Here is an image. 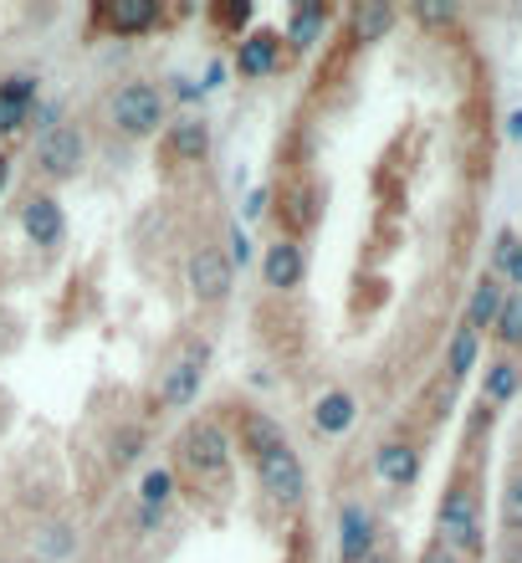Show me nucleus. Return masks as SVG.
I'll return each mask as SVG.
<instances>
[{
  "instance_id": "nucleus-24",
  "label": "nucleus",
  "mask_w": 522,
  "mask_h": 563,
  "mask_svg": "<svg viewBox=\"0 0 522 563\" xmlns=\"http://www.w3.org/2000/svg\"><path fill=\"white\" fill-rule=\"evenodd\" d=\"M175 503V466H149L144 482H138V507H154V512H165Z\"/></svg>"
},
{
  "instance_id": "nucleus-5",
  "label": "nucleus",
  "mask_w": 522,
  "mask_h": 563,
  "mask_svg": "<svg viewBox=\"0 0 522 563\" xmlns=\"http://www.w3.org/2000/svg\"><path fill=\"white\" fill-rule=\"evenodd\" d=\"M82 159H88V139H82V129H77V123H57L52 134L36 139V169H42L52 185L77 179Z\"/></svg>"
},
{
  "instance_id": "nucleus-29",
  "label": "nucleus",
  "mask_w": 522,
  "mask_h": 563,
  "mask_svg": "<svg viewBox=\"0 0 522 563\" xmlns=\"http://www.w3.org/2000/svg\"><path fill=\"white\" fill-rule=\"evenodd\" d=\"M73 543H77L73 528H62V522H52V528L42 533V559H62V553L73 549Z\"/></svg>"
},
{
  "instance_id": "nucleus-26",
  "label": "nucleus",
  "mask_w": 522,
  "mask_h": 563,
  "mask_svg": "<svg viewBox=\"0 0 522 563\" xmlns=\"http://www.w3.org/2000/svg\"><path fill=\"white\" fill-rule=\"evenodd\" d=\"M144 445H149L144 426H123V430H113V441H108V461L123 472V466H134V461L144 456Z\"/></svg>"
},
{
  "instance_id": "nucleus-23",
  "label": "nucleus",
  "mask_w": 522,
  "mask_h": 563,
  "mask_svg": "<svg viewBox=\"0 0 522 563\" xmlns=\"http://www.w3.org/2000/svg\"><path fill=\"white\" fill-rule=\"evenodd\" d=\"M477 358H481V339L471 333V328H456L446 343V379L451 385H462L466 374L477 369Z\"/></svg>"
},
{
  "instance_id": "nucleus-9",
  "label": "nucleus",
  "mask_w": 522,
  "mask_h": 563,
  "mask_svg": "<svg viewBox=\"0 0 522 563\" xmlns=\"http://www.w3.org/2000/svg\"><path fill=\"white\" fill-rule=\"evenodd\" d=\"M302 277H308V252H302L298 236H277L262 252V282H267L271 292H292V287H302Z\"/></svg>"
},
{
  "instance_id": "nucleus-10",
  "label": "nucleus",
  "mask_w": 522,
  "mask_h": 563,
  "mask_svg": "<svg viewBox=\"0 0 522 563\" xmlns=\"http://www.w3.org/2000/svg\"><path fill=\"white\" fill-rule=\"evenodd\" d=\"M21 231H26L36 246H62V236H67V216H62L57 195H36L31 190L26 200H21Z\"/></svg>"
},
{
  "instance_id": "nucleus-41",
  "label": "nucleus",
  "mask_w": 522,
  "mask_h": 563,
  "mask_svg": "<svg viewBox=\"0 0 522 563\" xmlns=\"http://www.w3.org/2000/svg\"><path fill=\"white\" fill-rule=\"evenodd\" d=\"M508 134H512V139H522V113H512V119H508Z\"/></svg>"
},
{
  "instance_id": "nucleus-21",
  "label": "nucleus",
  "mask_w": 522,
  "mask_h": 563,
  "mask_svg": "<svg viewBox=\"0 0 522 563\" xmlns=\"http://www.w3.org/2000/svg\"><path fill=\"white\" fill-rule=\"evenodd\" d=\"M354 420H358V400L348 395V389H329V395H318V405H313V430L318 435H344Z\"/></svg>"
},
{
  "instance_id": "nucleus-27",
  "label": "nucleus",
  "mask_w": 522,
  "mask_h": 563,
  "mask_svg": "<svg viewBox=\"0 0 522 563\" xmlns=\"http://www.w3.org/2000/svg\"><path fill=\"white\" fill-rule=\"evenodd\" d=\"M252 15H256L252 0H225V5H210V21H215L221 31H231L236 42H241V31L252 26Z\"/></svg>"
},
{
  "instance_id": "nucleus-13",
  "label": "nucleus",
  "mask_w": 522,
  "mask_h": 563,
  "mask_svg": "<svg viewBox=\"0 0 522 563\" xmlns=\"http://www.w3.org/2000/svg\"><path fill=\"white\" fill-rule=\"evenodd\" d=\"M420 466H425V456H420L415 441H385L379 451H374V472H379V482L385 487H415L420 482Z\"/></svg>"
},
{
  "instance_id": "nucleus-37",
  "label": "nucleus",
  "mask_w": 522,
  "mask_h": 563,
  "mask_svg": "<svg viewBox=\"0 0 522 563\" xmlns=\"http://www.w3.org/2000/svg\"><path fill=\"white\" fill-rule=\"evenodd\" d=\"M267 216V190H252L246 195V221H262Z\"/></svg>"
},
{
  "instance_id": "nucleus-3",
  "label": "nucleus",
  "mask_w": 522,
  "mask_h": 563,
  "mask_svg": "<svg viewBox=\"0 0 522 563\" xmlns=\"http://www.w3.org/2000/svg\"><path fill=\"white\" fill-rule=\"evenodd\" d=\"M165 113H169V98H165V88H154V82H123V88L108 98V123H113L123 139H154L159 123H165Z\"/></svg>"
},
{
  "instance_id": "nucleus-14",
  "label": "nucleus",
  "mask_w": 522,
  "mask_h": 563,
  "mask_svg": "<svg viewBox=\"0 0 522 563\" xmlns=\"http://www.w3.org/2000/svg\"><path fill=\"white\" fill-rule=\"evenodd\" d=\"M374 538H379V522H374L369 507L344 503V512H338V563H364Z\"/></svg>"
},
{
  "instance_id": "nucleus-15",
  "label": "nucleus",
  "mask_w": 522,
  "mask_h": 563,
  "mask_svg": "<svg viewBox=\"0 0 522 563\" xmlns=\"http://www.w3.org/2000/svg\"><path fill=\"white\" fill-rule=\"evenodd\" d=\"M518 395H522V354H497L492 364H487V374H481V405L497 416V410H508Z\"/></svg>"
},
{
  "instance_id": "nucleus-40",
  "label": "nucleus",
  "mask_w": 522,
  "mask_h": 563,
  "mask_svg": "<svg viewBox=\"0 0 522 563\" xmlns=\"http://www.w3.org/2000/svg\"><path fill=\"white\" fill-rule=\"evenodd\" d=\"M11 154H5V148H0V190H5V179H11Z\"/></svg>"
},
{
  "instance_id": "nucleus-25",
  "label": "nucleus",
  "mask_w": 522,
  "mask_h": 563,
  "mask_svg": "<svg viewBox=\"0 0 522 563\" xmlns=\"http://www.w3.org/2000/svg\"><path fill=\"white\" fill-rule=\"evenodd\" d=\"M502 533L522 538V461H512L508 482H502Z\"/></svg>"
},
{
  "instance_id": "nucleus-1",
  "label": "nucleus",
  "mask_w": 522,
  "mask_h": 563,
  "mask_svg": "<svg viewBox=\"0 0 522 563\" xmlns=\"http://www.w3.org/2000/svg\"><path fill=\"white\" fill-rule=\"evenodd\" d=\"M435 543L456 549L466 563L487 553V528H481V472H456L435 507Z\"/></svg>"
},
{
  "instance_id": "nucleus-28",
  "label": "nucleus",
  "mask_w": 522,
  "mask_h": 563,
  "mask_svg": "<svg viewBox=\"0 0 522 563\" xmlns=\"http://www.w3.org/2000/svg\"><path fill=\"white\" fill-rule=\"evenodd\" d=\"M415 21H420V26H431V31H441V26H451V21H456V5H441V0H420V5H415Z\"/></svg>"
},
{
  "instance_id": "nucleus-39",
  "label": "nucleus",
  "mask_w": 522,
  "mask_h": 563,
  "mask_svg": "<svg viewBox=\"0 0 522 563\" xmlns=\"http://www.w3.org/2000/svg\"><path fill=\"white\" fill-rule=\"evenodd\" d=\"M221 77H225V62H210V73H206V92H210V88H221Z\"/></svg>"
},
{
  "instance_id": "nucleus-12",
  "label": "nucleus",
  "mask_w": 522,
  "mask_h": 563,
  "mask_svg": "<svg viewBox=\"0 0 522 563\" xmlns=\"http://www.w3.org/2000/svg\"><path fill=\"white\" fill-rule=\"evenodd\" d=\"M36 103H42V77H36V73L0 77V134H15Z\"/></svg>"
},
{
  "instance_id": "nucleus-20",
  "label": "nucleus",
  "mask_w": 522,
  "mask_h": 563,
  "mask_svg": "<svg viewBox=\"0 0 522 563\" xmlns=\"http://www.w3.org/2000/svg\"><path fill=\"white\" fill-rule=\"evenodd\" d=\"M395 21H400V11H395V5H385V0H364V5H354V11H348V31H354L358 46L385 42L389 31H395Z\"/></svg>"
},
{
  "instance_id": "nucleus-34",
  "label": "nucleus",
  "mask_w": 522,
  "mask_h": 563,
  "mask_svg": "<svg viewBox=\"0 0 522 563\" xmlns=\"http://www.w3.org/2000/svg\"><path fill=\"white\" fill-rule=\"evenodd\" d=\"M512 241H518V231H512V225H502V231H497V241H492V277L502 272V262H508Z\"/></svg>"
},
{
  "instance_id": "nucleus-7",
  "label": "nucleus",
  "mask_w": 522,
  "mask_h": 563,
  "mask_svg": "<svg viewBox=\"0 0 522 563\" xmlns=\"http://www.w3.org/2000/svg\"><path fill=\"white\" fill-rule=\"evenodd\" d=\"M92 21L103 31H113V36H149L165 21V5L159 0H103L92 11Z\"/></svg>"
},
{
  "instance_id": "nucleus-22",
  "label": "nucleus",
  "mask_w": 522,
  "mask_h": 563,
  "mask_svg": "<svg viewBox=\"0 0 522 563\" xmlns=\"http://www.w3.org/2000/svg\"><path fill=\"white\" fill-rule=\"evenodd\" d=\"M492 343L497 354H522V292H508L492 318Z\"/></svg>"
},
{
  "instance_id": "nucleus-38",
  "label": "nucleus",
  "mask_w": 522,
  "mask_h": 563,
  "mask_svg": "<svg viewBox=\"0 0 522 563\" xmlns=\"http://www.w3.org/2000/svg\"><path fill=\"white\" fill-rule=\"evenodd\" d=\"M138 528H144V533H159V528H165V512H154V507H138Z\"/></svg>"
},
{
  "instance_id": "nucleus-16",
  "label": "nucleus",
  "mask_w": 522,
  "mask_h": 563,
  "mask_svg": "<svg viewBox=\"0 0 522 563\" xmlns=\"http://www.w3.org/2000/svg\"><path fill=\"white\" fill-rule=\"evenodd\" d=\"M165 154L175 164H200L210 154V123L200 113H185L165 129Z\"/></svg>"
},
{
  "instance_id": "nucleus-11",
  "label": "nucleus",
  "mask_w": 522,
  "mask_h": 563,
  "mask_svg": "<svg viewBox=\"0 0 522 563\" xmlns=\"http://www.w3.org/2000/svg\"><path fill=\"white\" fill-rule=\"evenodd\" d=\"M241 77H271L282 67V31H252V36H241L236 42V57H231Z\"/></svg>"
},
{
  "instance_id": "nucleus-2",
  "label": "nucleus",
  "mask_w": 522,
  "mask_h": 563,
  "mask_svg": "<svg viewBox=\"0 0 522 563\" xmlns=\"http://www.w3.org/2000/svg\"><path fill=\"white\" fill-rule=\"evenodd\" d=\"M231 456H236V445H231V435H225L215 420H190V426L179 430V441H175L179 472L190 476L195 487H225V476H231Z\"/></svg>"
},
{
  "instance_id": "nucleus-8",
  "label": "nucleus",
  "mask_w": 522,
  "mask_h": 563,
  "mask_svg": "<svg viewBox=\"0 0 522 563\" xmlns=\"http://www.w3.org/2000/svg\"><path fill=\"white\" fill-rule=\"evenodd\" d=\"M200 385H206V349L175 358L169 369H159V405L165 410H185V405L200 400Z\"/></svg>"
},
{
  "instance_id": "nucleus-32",
  "label": "nucleus",
  "mask_w": 522,
  "mask_h": 563,
  "mask_svg": "<svg viewBox=\"0 0 522 563\" xmlns=\"http://www.w3.org/2000/svg\"><path fill=\"white\" fill-rule=\"evenodd\" d=\"M364 563H395V533H389V528H379V538L369 543Z\"/></svg>"
},
{
  "instance_id": "nucleus-36",
  "label": "nucleus",
  "mask_w": 522,
  "mask_h": 563,
  "mask_svg": "<svg viewBox=\"0 0 522 563\" xmlns=\"http://www.w3.org/2000/svg\"><path fill=\"white\" fill-rule=\"evenodd\" d=\"M175 82H179V98H185V103H195V98H206V82H195V77H175Z\"/></svg>"
},
{
  "instance_id": "nucleus-31",
  "label": "nucleus",
  "mask_w": 522,
  "mask_h": 563,
  "mask_svg": "<svg viewBox=\"0 0 522 563\" xmlns=\"http://www.w3.org/2000/svg\"><path fill=\"white\" fill-rule=\"evenodd\" d=\"M225 262H231V267H246V262H252V241H246L241 221L231 225V252H225Z\"/></svg>"
},
{
  "instance_id": "nucleus-35",
  "label": "nucleus",
  "mask_w": 522,
  "mask_h": 563,
  "mask_svg": "<svg viewBox=\"0 0 522 563\" xmlns=\"http://www.w3.org/2000/svg\"><path fill=\"white\" fill-rule=\"evenodd\" d=\"M415 563H466V559H462L456 549H446V543H435V538H431V543L420 549V559H415Z\"/></svg>"
},
{
  "instance_id": "nucleus-30",
  "label": "nucleus",
  "mask_w": 522,
  "mask_h": 563,
  "mask_svg": "<svg viewBox=\"0 0 522 563\" xmlns=\"http://www.w3.org/2000/svg\"><path fill=\"white\" fill-rule=\"evenodd\" d=\"M497 277H502V287H508V292H522V236L512 241V252H508V262H502V272H497Z\"/></svg>"
},
{
  "instance_id": "nucleus-19",
  "label": "nucleus",
  "mask_w": 522,
  "mask_h": 563,
  "mask_svg": "<svg viewBox=\"0 0 522 563\" xmlns=\"http://www.w3.org/2000/svg\"><path fill=\"white\" fill-rule=\"evenodd\" d=\"M236 445H241V456L246 461H262L267 451H277V445H287L282 426L271 416H262V410H246L241 416V430H236Z\"/></svg>"
},
{
  "instance_id": "nucleus-4",
  "label": "nucleus",
  "mask_w": 522,
  "mask_h": 563,
  "mask_svg": "<svg viewBox=\"0 0 522 563\" xmlns=\"http://www.w3.org/2000/svg\"><path fill=\"white\" fill-rule=\"evenodd\" d=\"M252 472H256V482H262V492L282 507H298L302 492H308V472H302V456L292 445H277V451H267L262 461H252Z\"/></svg>"
},
{
  "instance_id": "nucleus-33",
  "label": "nucleus",
  "mask_w": 522,
  "mask_h": 563,
  "mask_svg": "<svg viewBox=\"0 0 522 563\" xmlns=\"http://www.w3.org/2000/svg\"><path fill=\"white\" fill-rule=\"evenodd\" d=\"M57 119H62L57 103H36V108L26 113V123H36V134H52V129H57Z\"/></svg>"
},
{
  "instance_id": "nucleus-18",
  "label": "nucleus",
  "mask_w": 522,
  "mask_h": 563,
  "mask_svg": "<svg viewBox=\"0 0 522 563\" xmlns=\"http://www.w3.org/2000/svg\"><path fill=\"white\" fill-rule=\"evenodd\" d=\"M333 11L323 5V0H308V5H292V15H287V31L282 42L292 46V52H313L318 42H323V31H329Z\"/></svg>"
},
{
  "instance_id": "nucleus-6",
  "label": "nucleus",
  "mask_w": 522,
  "mask_h": 563,
  "mask_svg": "<svg viewBox=\"0 0 522 563\" xmlns=\"http://www.w3.org/2000/svg\"><path fill=\"white\" fill-rule=\"evenodd\" d=\"M185 277H190L195 302H206V308H221L236 287V267L225 262L221 246H195L190 262H185Z\"/></svg>"
},
{
  "instance_id": "nucleus-17",
  "label": "nucleus",
  "mask_w": 522,
  "mask_h": 563,
  "mask_svg": "<svg viewBox=\"0 0 522 563\" xmlns=\"http://www.w3.org/2000/svg\"><path fill=\"white\" fill-rule=\"evenodd\" d=\"M502 297H508V287H502V277H492V272H481L477 287H471V297H466V312H462V328H471V333H492V318L497 308H502Z\"/></svg>"
}]
</instances>
